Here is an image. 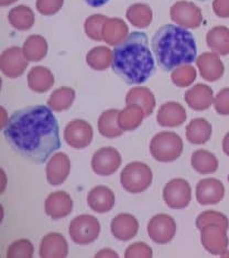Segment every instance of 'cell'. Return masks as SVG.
<instances>
[{
	"mask_svg": "<svg viewBox=\"0 0 229 258\" xmlns=\"http://www.w3.org/2000/svg\"><path fill=\"white\" fill-rule=\"evenodd\" d=\"M145 114L138 105L129 104L128 106L119 111L118 125L123 132H130L137 129L142 122Z\"/></svg>",
	"mask_w": 229,
	"mask_h": 258,
	"instance_id": "27",
	"label": "cell"
},
{
	"mask_svg": "<svg viewBox=\"0 0 229 258\" xmlns=\"http://www.w3.org/2000/svg\"><path fill=\"white\" fill-rule=\"evenodd\" d=\"M28 84L32 91L44 93L54 84V76L48 68L35 67L28 75Z\"/></svg>",
	"mask_w": 229,
	"mask_h": 258,
	"instance_id": "24",
	"label": "cell"
},
{
	"mask_svg": "<svg viewBox=\"0 0 229 258\" xmlns=\"http://www.w3.org/2000/svg\"><path fill=\"white\" fill-rule=\"evenodd\" d=\"M84 2L88 5L91 6V7H102V6L107 4L109 0H84Z\"/></svg>",
	"mask_w": 229,
	"mask_h": 258,
	"instance_id": "44",
	"label": "cell"
},
{
	"mask_svg": "<svg viewBox=\"0 0 229 258\" xmlns=\"http://www.w3.org/2000/svg\"><path fill=\"white\" fill-rule=\"evenodd\" d=\"M163 200L169 208L183 210L192 200V187L186 180L176 178L166 184L163 189Z\"/></svg>",
	"mask_w": 229,
	"mask_h": 258,
	"instance_id": "7",
	"label": "cell"
},
{
	"mask_svg": "<svg viewBox=\"0 0 229 258\" xmlns=\"http://www.w3.org/2000/svg\"><path fill=\"white\" fill-rule=\"evenodd\" d=\"M118 109L106 110L98 119V131L105 138H117L120 137L123 131L118 125Z\"/></svg>",
	"mask_w": 229,
	"mask_h": 258,
	"instance_id": "26",
	"label": "cell"
},
{
	"mask_svg": "<svg viewBox=\"0 0 229 258\" xmlns=\"http://www.w3.org/2000/svg\"><path fill=\"white\" fill-rule=\"evenodd\" d=\"M86 61L92 69L96 71H103L113 62V52L105 46H97L88 52Z\"/></svg>",
	"mask_w": 229,
	"mask_h": 258,
	"instance_id": "34",
	"label": "cell"
},
{
	"mask_svg": "<svg viewBox=\"0 0 229 258\" xmlns=\"http://www.w3.org/2000/svg\"><path fill=\"white\" fill-rule=\"evenodd\" d=\"M38 11L41 15L51 16L56 14L63 6V0H38Z\"/></svg>",
	"mask_w": 229,
	"mask_h": 258,
	"instance_id": "41",
	"label": "cell"
},
{
	"mask_svg": "<svg viewBox=\"0 0 229 258\" xmlns=\"http://www.w3.org/2000/svg\"><path fill=\"white\" fill-rule=\"evenodd\" d=\"M154 173L151 168L143 162H130L122 169L120 173L121 186L132 195L144 192L152 184Z\"/></svg>",
	"mask_w": 229,
	"mask_h": 258,
	"instance_id": "5",
	"label": "cell"
},
{
	"mask_svg": "<svg viewBox=\"0 0 229 258\" xmlns=\"http://www.w3.org/2000/svg\"><path fill=\"white\" fill-rule=\"evenodd\" d=\"M110 231L115 238L121 242H127L138 234L139 222L132 214L120 213L111 221Z\"/></svg>",
	"mask_w": 229,
	"mask_h": 258,
	"instance_id": "17",
	"label": "cell"
},
{
	"mask_svg": "<svg viewBox=\"0 0 229 258\" xmlns=\"http://www.w3.org/2000/svg\"><path fill=\"white\" fill-rule=\"evenodd\" d=\"M222 151L224 154L229 157V132L226 134V136L222 139Z\"/></svg>",
	"mask_w": 229,
	"mask_h": 258,
	"instance_id": "45",
	"label": "cell"
},
{
	"mask_svg": "<svg viewBox=\"0 0 229 258\" xmlns=\"http://www.w3.org/2000/svg\"><path fill=\"white\" fill-rule=\"evenodd\" d=\"M196 64L201 72L202 78L209 82L220 79L224 74V66L221 61L214 53H203L196 58Z\"/></svg>",
	"mask_w": 229,
	"mask_h": 258,
	"instance_id": "21",
	"label": "cell"
},
{
	"mask_svg": "<svg viewBox=\"0 0 229 258\" xmlns=\"http://www.w3.org/2000/svg\"><path fill=\"white\" fill-rule=\"evenodd\" d=\"M70 239L78 245H88L95 242L101 234V223L95 216L83 214L76 216L69 223Z\"/></svg>",
	"mask_w": 229,
	"mask_h": 258,
	"instance_id": "6",
	"label": "cell"
},
{
	"mask_svg": "<svg viewBox=\"0 0 229 258\" xmlns=\"http://www.w3.org/2000/svg\"><path fill=\"white\" fill-rule=\"evenodd\" d=\"M208 48L217 54H229V30L225 27H216L208 31L206 37Z\"/></svg>",
	"mask_w": 229,
	"mask_h": 258,
	"instance_id": "30",
	"label": "cell"
},
{
	"mask_svg": "<svg viewBox=\"0 0 229 258\" xmlns=\"http://www.w3.org/2000/svg\"><path fill=\"white\" fill-rule=\"evenodd\" d=\"M201 243L209 254L224 256L228 248L229 239L225 227L218 224H207L201 230Z\"/></svg>",
	"mask_w": 229,
	"mask_h": 258,
	"instance_id": "8",
	"label": "cell"
},
{
	"mask_svg": "<svg viewBox=\"0 0 229 258\" xmlns=\"http://www.w3.org/2000/svg\"><path fill=\"white\" fill-rule=\"evenodd\" d=\"M199 2H205V0H199Z\"/></svg>",
	"mask_w": 229,
	"mask_h": 258,
	"instance_id": "46",
	"label": "cell"
},
{
	"mask_svg": "<svg viewBox=\"0 0 229 258\" xmlns=\"http://www.w3.org/2000/svg\"><path fill=\"white\" fill-rule=\"evenodd\" d=\"M45 213L52 220L66 218L73 211V200L65 191L53 192L45 200Z\"/></svg>",
	"mask_w": 229,
	"mask_h": 258,
	"instance_id": "14",
	"label": "cell"
},
{
	"mask_svg": "<svg viewBox=\"0 0 229 258\" xmlns=\"http://www.w3.org/2000/svg\"><path fill=\"white\" fill-rule=\"evenodd\" d=\"M127 18L134 27L145 28L152 21L151 8L146 5H133L127 11Z\"/></svg>",
	"mask_w": 229,
	"mask_h": 258,
	"instance_id": "35",
	"label": "cell"
},
{
	"mask_svg": "<svg viewBox=\"0 0 229 258\" xmlns=\"http://www.w3.org/2000/svg\"><path fill=\"white\" fill-rule=\"evenodd\" d=\"M10 25L17 30H29L34 23V16L32 10L26 6H19L10 11L8 15Z\"/></svg>",
	"mask_w": 229,
	"mask_h": 258,
	"instance_id": "32",
	"label": "cell"
},
{
	"mask_svg": "<svg viewBox=\"0 0 229 258\" xmlns=\"http://www.w3.org/2000/svg\"><path fill=\"white\" fill-rule=\"evenodd\" d=\"M191 165L196 172L201 174L215 173L218 169V159L208 150L198 149L193 152Z\"/></svg>",
	"mask_w": 229,
	"mask_h": 258,
	"instance_id": "25",
	"label": "cell"
},
{
	"mask_svg": "<svg viewBox=\"0 0 229 258\" xmlns=\"http://www.w3.org/2000/svg\"><path fill=\"white\" fill-rule=\"evenodd\" d=\"M225 197V186L218 179H202L196 185V200L202 205L219 203Z\"/></svg>",
	"mask_w": 229,
	"mask_h": 258,
	"instance_id": "13",
	"label": "cell"
},
{
	"mask_svg": "<svg viewBox=\"0 0 229 258\" xmlns=\"http://www.w3.org/2000/svg\"><path fill=\"white\" fill-rule=\"evenodd\" d=\"M116 197L113 190L106 185H97L88 192L87 204L96 213H107L113 210Z\"/></svg>",
	"mask_w": 229,
	"mask_h": 258,
	"instance_id": "18",
	"label": "cell"
},
{
	"mask_svg": "<svg viewBox=\"0 0 229 258\" xmlns=\"http://www.w3.org/2000/svg\"><path fill=\"white\" fill-rule=\"evenodd\" d=\"M95 257L96 258H101V257H115V258H117V257H119V256H118V254L116 253V251L111 250L109 248H105V249L99 250L98 253H96Z\"/></svg>",
	"mask_w": 229,
	"mask_h": 258,
	"instance_id": "43",
	"label": "cell"
},
{
	"mask_svg": "<svg viewBox=\"0 0 229 258\" xmlns=\"http://www.w3.org/2000/svg\"><path fill=\"white\" fill-rule=\"evenodd\" d=\"M213 90L204 84H197L185 93V101L187 105L195 110H205L209 108L214 102Z\"/></svg>",
	"mask_w": 229,
	"mask_h": 258,
	"instance_id": "22",
	"label": "cell"
},
{
	"mask_svg": "<svg viewBox=\"0 0 229 258\" xmlns=\"http://www.w3.org/2000/svg\"><path fill=\"white\" fill-rule=\"evenodd\" d=\"M213 134V128L204 118L192 119L186 127V139L193 145L206 144Z\"/></svg>",
	"mask_w": 229,
	"mask_h": 258,
	"instance_id": "23",
	"label": "cell"
},
{
	"mask_svg": "<svg viewBox=\"0 0 229 258\" xmlns=\"http://www.w3.org/2000/svg\"><path fill=\"white\" fill-rule=\"evenodd\" d=\"M107 17L102 15H94L85 21V32L87 37L95 41L103 40V27Z\"/></svg>",
	"mask_w": 229,
	"mask_h": 258,
	"instance_id": "39",
	"label": "cell"
},
{
	"mask_svg": "<svg viewBox=\"0 0 229 258\" xmlns=\"http://www.w3.org/2000/svg\"><path fill=\"white\" fill-rule=\"evenodd\" d=\"M228 182H229V174H228Z\"/></svg>",
	"mask_w": 229,
	"mask_h": 258,
	"instance_id": "47",
	"label": "cell"
},
{
	"mask_svg": "<svg viewBox=\"0 0 229 258\" xmlns=\"http://www.w3.org/2000/svg\"><path fill=\"white\" fill-rule=\"evenodd\" d=\"M172 82L180 87H186L191 85L196 79V70L191 64L176 68L171 75Z\"/></svg>",
	"mask_w": 229,
	"mask_h": 258,
	"instance_id": "37",
	"label": "cell"
},
{
	"mask_svg": "<svg viewBox=\"0 0 229 258\" xmlns=\"http://www.w3.org/2000/svg\"><path fill=\"white\" fill-rule=\"evenodd\" d=\"M171 19L181 27L196 29L203 21V16L197 6L191 3H176L171 8Z\"/></svg>",
	"mask_w": 229,
	"mask_h": 258,
	"instance_id": "12",
	"label": "cell"
},
{
	"mask_svg": "<svg viewBox=\"0 0 229 258\" xmlns=\"http://www.w3.org/2000/svg\"><path fill=\"white\" fill-rule=\"evenodd\" d=\"M215 109L220 115H229V89H224L214 99Z\"/></svg>",
	"mask_w": 229,
	"mask_h": 258,
	"instance_id": "42",
	"label": "cell"
},
{
	"mask_svg": "<svg viewBox=\"0 0 229 258\" xmlns=\"http://www.w3.org/2000/svg\"><path fill=\"white\" fill-rule=\"evenodd\" d=\"M152 256H154L152 248L143 242H138L130 245L125 251L126 258H151Z\"/></svg>",
	"mask_w": 229,
	"mask_h": 258,
	"instance_id": "40",
	"label": "cell"
},
{
	"mask_svg": "<svg viewBox=\"0 0 229 258\" xmlns=\"http://www.w3.org/2000/svg\"><path fill=\"white\" fill-rule=\"evenodd\" d=\"M121 166V156L114 147H104L97 150L92 158L94 173L101 177L114 174Z\"/></svg>",
	"mask_w": 229,
	"mask_h": 258,
	"instance_id": "10",
	"label": "cell"
},
{
	"mask_svg": "<svg viewBox=\"0 0 229 258\" xmlns=\"http://www.w3.org/2000/svg\"><path fill=\"white\" fill-rule=\"evenodd\" d=\"M183 152V140L176 133L162 132L157 134L150 143V154L159 162H173Z\"/></svg>",
	"mask_w": 229,
	"mask_h": 258,
	"instance_id": "4",
	"label": "cell"
},
{
	"mask_svg": "<svg viewBox=\"0 0 229 258\" xmlns=\"http://www.w3.org/2000/svg\"><path fill=\"white\" fill-rule=\"evenodd\" d=\"M126 103L138 105L143 109L145 116H150L156 107V99L154 94L146 87H134L129 91L126 97Z\"/></svg>",
	"mask_w": 229,
	"mask_h": 258,
	"instance_id": "29",
	"label": "cell"
},
{
	"mask_svg": "<svg viewBox=\"0 0 229 258\" xmlns=\"http://www.w3.org/2000/svg\"><path fill=\"white\" fill-rule=\"evenodd\" d=\"M128 37V27L120 19H107L103 27V40L110 45H117Z\"/></svg>",
	"mask_w": 229,
	"mask_h": 258,
	"instance_id": "28",
	"label": "cell"
},
{
	"mask_svg": "<svg viewBox=\"0 0 229 258\" xmlns=\"http://www.w3.org/2000/svg\"><path fill=\"white\" fill-rule=\"evenodd\" d=\"M7 143L17 154L42 165L60 149V127L53 111L35 105L15 111L4 127Z\"/></svg>",
	"mask_w": 229,
	"mask_h": 258,
	"instance_id": "1",
	"label": "cell"
},
{
	"mask_svg": "<svg viewBox=\"0 0 229 258\" xmlns=\"http://www.w3.org/2000/svg\"><path fill=\"white\" fill-rule=\"evenodd\" d=\"M94 137L93 127L83 119L68 122L64 131V139L70 148L84 149L91 145Z\"/></svg>",
	"mask_w": 229,
	"mask_h": 258,
	"instance_id": "11",
	"label": "cell"
},
{
	"mask_svg": "<svg viewBox=\"0 0 229 258\" xmlns=\"http://www.w3.org/2000/svg\"><path fill=\"white\" fill-rule=\"evenodd\" d=\"M148 235L155 243L164 245L171 242L176 233V223L171 215L157 214L148 223Z\"/></svg>",
	"mask_w": 229,
	"mask_h": 258,
	"instance_id": "9",
	"label": "cell"
},
{
	"mask_svg": "<svg viewBox=\"0 0 229 258\" xmlns=\"http://www.w3.org/2000/svg\"><path fill=\"white\" fill-rule=\"evenodd\" d=\"M40 257L65 258L68 255V244L60 233H49L41 240Z\"/></svg>",
	"mask_w": 229,
	"mask_h": 258,
	"instance_id": "19",
	"label": "cell"
},
{
	"mask_svg": "<svg viewBox=\"0 0 229 258\" xmlns=\"http://www.w3.org/2000/svg\"><path fill=\"white\" fill-rule=\"evenodd\" d=\"M0 66H2V71L6 76L16 79L25 73L28 67V60L20 48L13 46V48L4 51Z\"/></svg>",
	"mask_w": 229,
	"mask_h": 258,
	"instance_id": "15",
	"label": "cell"
},
{
	"mask_svg": "<svg viewBox=\"0 0 229 258\" xmlns=\"http://www.w3.org/2000/svg\"><path fill=\"white\" fill-rule=\"evenodd\" d=\"M34 247L29 239L21 238L11 244L7 249L8 258H31L33 257Z\"/></svg>",
	"mask_w": 229,
	"mask_h": 258,
	"instance_id": "38",
	"label": "cell"
},
{
	"mask_svg": "<svg viewBox=\"0 0 229 258\" xmlns=\"http://www.w3.org/2000/svg\"><path fill=\"white\" fill-rule=\"evenodd\" d=\"M75 99V92L70 87H61L51 94L48 105L51 109L62 111L68 109Z\"/></svg>",
	"mask_w": 229,
	"mask_h": 258,
	"instance_id": "33",
	"label": "cell"
},
{
	"mask_svg": "<svg viewBox=\"0 0 229 258\" xmlns=\"http://www.w3.org/2000/svg\"><path fill=\"white\" fill-rule=\"evenodd\" d=\"M113 71L129 85L142 84L155 73V57L146 33L133 31L115 46Z\"/></svg>",
	"mask_w": 229,
	"mask_h": 258,
	"instance_id": "2",
	"label": "cell"
},
{
	"mask_svg": "<svg viewBox=\"0 0 229 258\" xmlns=\"http://www.w3.org/2000/svg\"><path fill=\"white\" fill-rule=\"evenodd\" d=\"M186 119V110L180 103L169 102L163 104L158 111L157 121L162 127H178Z\"/></svg>",
	"mask_w": 229,
	"mask_h": 258,
	"instance_id": "20",
	"label": "cell"
},
{
	"mask_svg": "<svg viewBox=\"0 0 229 258\" xmlns=\"http://www.w3.org/2000/svg\"><path fill=\"white\" fill-rule=\"evenodd\" d=\"M207 224H218L222 227H225L226 230L229 228V221L225 214L217 211H205V212L201 213L196 219V227L198 230H201L202 227Z\"/></svg>",
	"mask_w": 229,
	"mask_h": 258,
	"instance_id": "36",
	"label": "cell"
},
{
	"mask_svg": "<svg viewBox=\"0 0 229 258\" xmlns=\"http://www.w3.org/2000/svg\"><path fill=\"white\" fill-rule=\"evenodd\" d=\"M151 46L159 67L166 72L196 61L195 38L181 26L164 25L159 28L152 37Z\"/></svg>",
	"mask_w": 229,
	"mask_h": 258,
	"instance_id": "3",
	"label": "cell"
},
{
	"mask_svg": "<svg viewBox=\"0 0 229 258\" xmlns=\"http://www.w3.org/2000/svg\"><path fill=\"white\" fill-rule=\"evenodd\" d=\"M22 51L28 61L38 62L48 53V43L43 37L31 36L25 41Z\"/></svg>",
	"mask_w": 229,
	"mask_h": 258,
	"instance_id": "31",
	"label": "cell"
},
{
	"mask_svg": "<svg viewBox=\"0 0 229 258\" xmlns=\"http://www.w3.org/2000/svg\"><path fill=\"white\" fill-rule=\"evenodd\" d=\"M70 171V160L66 154L57 152L46 165V180L51 185H61L66 181Z\"/></svg>",
	"mask_w": 229,
	"mask_h": 258,
	"instance_id": "16",
	"label": "cell"
}]
</instances>
